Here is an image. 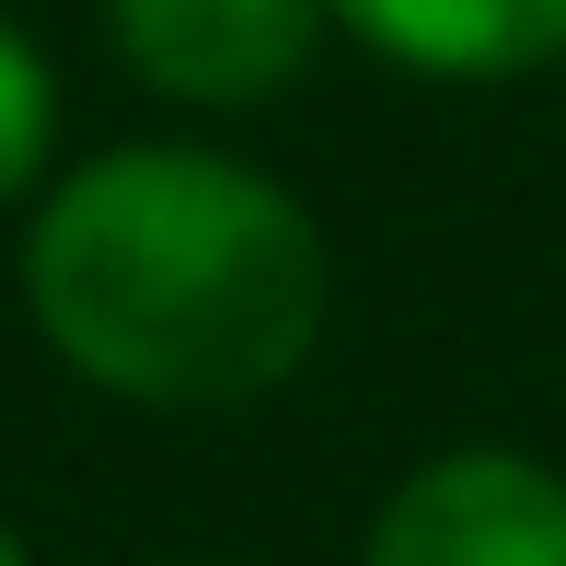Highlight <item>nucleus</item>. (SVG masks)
<instances>
[{
    "mask_svg": "<svg viewBox=\"0 0 566 566\" xmlns=\"http://www.w3.org/2000/svg\"><path fill=\"white\" fill-rule=\"evenodd\" d=\"M23 313L93 394L220 417L324 347L336 254L277 174L197 139H139L35 197Z\"/></svg>",
    "mask_w": 566,
    "mask_h": 566,
    "instance_id": "1",
    "label": "nucleus"
},
{
    "mask_svg": "<svg viewBox=\"0 0 566 566\" xmlns=\"http://www.w3.org/2000/svg\"><path fill=\"white\" fill-rule=\"evenodd\" d=\"M358 566H566V474L509 440L428 451L370 509Z\"/></svg>",
    "mask_w": 566,
    "mask_h": 566,
    "instance_id": "2",
    "label": "nucleus"
},
{
    "mask_svg": "<svg viewBox=\"0 0 566 566\" xmlns=\"http://www.w3.org/2000/svg\"><path fill=\"white\" fill-rule=\"evenodd\" d=\"M336 0H116V59L174 105H277L313 70Z\"/></svg>",
    "mask_w": 566,
    "mask_h": 566,
    "instance_id": "3",
    "label": "nucleus"
},
{
    "mask_svg": "<svg viewBox=\"0 0 566 566\" xmlns=\"http://www.w3.org/2000/svg\"><path fill=\"white\" fill-rule=\"evenodd\" d=\"M336 23L417 82H532L566 59V0H336Z\"/></svg>",
    "mask_w": 566,
    "mask_h": 566,
    "instance_id": "4",
    "label": "nucleus"
},
{
    "mask_svg": "<svg viewBox=\"0 0 566 566\" xmlns=\"http://www.w3.org/2000/svg\"><path fill=\"white\" fill-rule=\"evenodd\" d=\"M46 150H59V82H46V59L23 46V23H0V209L35 197Z\"/></svg>",
    "mask_w": 566,
    "mask_h": 566,
    "instance_id": "5",
    "label": "nucleus"
},
{
    "mask_svg": "<svg viewBox=\"0 0 566 566\" xmlns=\"http://www.w3.org/2000/svg\"><path fill=\"white\" fill-rule=\"evenodd\" d=\"M0 566H35V555H23V532H12V521H0Z\"/></svg>",
    "mask_w": 566,
    "mask_h": 566,
    "instance_id": "6",
    "label": "nucleus"
}]
</instances>
